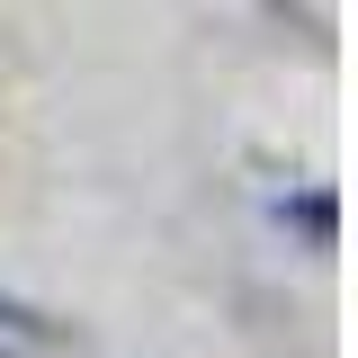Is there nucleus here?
<instances>
[{
	"label": "nucleus",
	"instance_id": "obj_1",
	"mask_svg": "<svg viewBox=\"0 0 358 358\" xmlns=\"http://www.w3.org/2000/svg\"><path fill=\"white\" fill-rule=\"evenodd\" d=\"M72 341L54 313H36V305H18V296H0V358H54Z\"/></svg>",
	"mask_w": 358,
	"mask_h": 358
}]
</instances>
